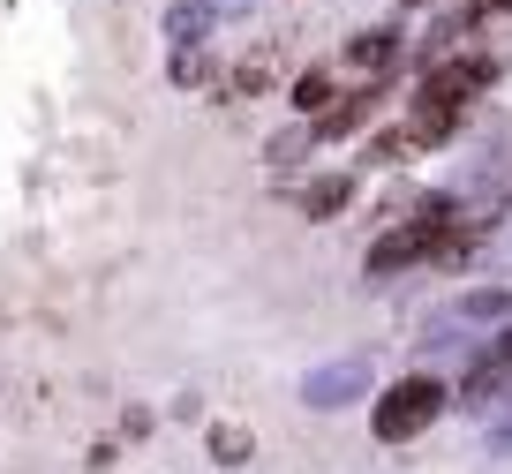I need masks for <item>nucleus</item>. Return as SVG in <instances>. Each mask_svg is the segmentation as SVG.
Returning <instances> with one entry per match:
<instances>
[{
	"instance_id": "12",
	"label": "nucleus",
	"mask_w": 512,
	"mask_h": 474,
	"mask_svg": "<svg viewBox=\"0 0 512 474\" xmlns=\"http://www.w3.org/2000/svg\"><path fill=\"white\" fill-rule=\"evenodd\" d=\"M467 23H475V31H505V23H512V0H482Z\"/></svg>"
},
{
	"instance_id": "11",
	"label": "nucleus",
	"mask_w": 512,
	"mask_h": 474,
	"mask_svg": "<svg viewBox=\"0 0 512 474\" xmlns=\"http://www.w3.org/2000/svg\"><path fill=\"white\" fill-rule=\"evenodd\" d=\"M324 98H332V83H324L317 68H309V76L294 83V106H302V113H324Z\"/></svg>"
},
{
	"instance_id": "7",
	"label": "nucleus",
	"mask_w": 512,
	"mask_h": 474,
	"mask_svg": "<svg viewBox=\"0 0 512 474\" xmlns=\"http://www.w3.org/2000/svg\"><path fill=\"white\" fill-rule=\"evenodd\" d=\"M369 106H377V91H354V98H339V106H324L317 113V136H347V128H362Z\"/></svg>"
},
{
	"instance_id": "6",
	"label": "nucleus",
	"mask_w": 512,
	"mask_h": 474,
	"mask_svg": "<svg viewBox=\"0 0 512 474\" xmlns=\"http://www.w3.org/2000/svg\"><path fill=\"white\" fill-rule=\"evenodd\" d=\"M347 196H354L347 174H324V181H309V189H302V211H309V219H332V211H347Z\"/></svg>"
},
{
	"instance_id": "8",
	"label": "nucleus",
	"mask_w": 512,
	"mask_h": 474,
	"mask_svg": "<svg viewBox=\"0 0 512 474\" xmlns=\"http://www.w3.org/2000/svg\"><path fill=\"white\" fill-rule=\"evenodd\" d=\"M392 46H400V38H392V31H362V38H354V46H347V61H354V68H369V76H377V68L392 61Z\"/></svg>"
},
{
	"instance_id": "10",
	"label": "nucleus",
	"mask_w": 512,
	"mask_h": 474,
	"mask_svg": "<svg viewBox=\"0 0 512 474\" xmlns=\"http://www.w3.org/2000/svg\"><path fill=\"white\" fill-rule=\"evenodd\" d=\"M211 459H226V467H241V459H249V429L219 422V429H211Z\"/></svg>"
},
{
	"instance_id": "9",
	"label": "nucleus",
	"mask_w": 512,
	"mask_h": 474,
	"mask_svg": "<svg viewBox=\"0 0 512 474\" xmlns=\"http://www.w3.org/2000/svg\"><path fill=\"white\" fill-rule=\"evenodd\" d=\"M204 23H211V8H189V0H181V8H166V31L181 38V53H196V38H204Z\"/></svg>"
},
{
	"instance_id": "4",
	"label": "nucleus",
	"mask_w": 512,
	"mask_h": 474,
	"mask_svg": "<svg viewBox=\"0 0 512 474\" xmlns=\"http://www.w3.org/2000/svg\"><path fill=\"white\" fill-rule=\"evenodd\" d=\"M362 392H369V362H362V354H354V362H324V369L302 377L309 407H347V399H362Z\"/></svg>"
},
{
	"instance_id": "2",
	"label": "nucleus",
	"mask_w": 512,
	"mask_h": 474,
	"mask_svg": "<svg viewBox=\"0 0 512 474\" xmlns=\"http://www.w3.org/2000/svg\"><path fill=\"white\" fill-rule=\"evenodd\" d=\"M452 241V204H430V211H415V219L407 226H392V234L377 241V249H369V271H400V264H422V256H437Z\"/></svg>"
},
{
	"instance_id": "13",
	"label": "nucleus",
	"mask_w": 512,
	"mask_h": 474,
	"mask_svg": "<svg viewBox=\"0 0 512 474\" xmlns=\"http://www.w3.org/2000/svg\"><path fill=\"white\" fill-rule=\"evenodd\" d=\"M211 8H234V0H211Z\"/></svg>"
},
{
	"instance_id": "14",
	"label": "nucleus",
	"mask_w": 512,
	"mask_h": 474,
	"mask_svg": "<svg viewBox=\"0 0 512 474\" xmlns=\"http://www.w3.org/2000/svg\"><path fill=\"white\" fill-rule=\"evenodd\" d=\"M407 8H422V0H407Z\"/></svg>"
},
{
	"instance_id": "1",
	"label": "nucleus",
	"mask_w": 512,
	"mask_h": 474,
	"mask_svg": "<svg viewBox=\"0 0 512 474\" xmlns=\"http://www.w3.org/2000/svg\"><path fill=\"white\" fill-rule=\"evenodd\" d=\"M437 414H445V384H437V377H400L392 392L377 399V437L407 444V437H422Z\"/></svg>"
},
{
	"instance_id": "5",
	"label": "nucleus",
	"mask_w": 512,
	"mask_h": 474,
	"mask_svg": "<svg viewBox=\"0 0 512 474\" xmlns=\"http://www.w3.org/2000/svg\"><path fill=\"white\" fill-rule=\"evenodd\" d=\"M497 316H512V294H505V286H475L445 324H497Z\"/></svg>"
},
{
	"instance_id": "3",
	"label": "nucleus",
	"mask_w": 512,
	"mask_h": 474,
	"mask_svg": "<svg viewBox=\"0 0 512 474\" xmlns=\"http://www.w3.org/2000/svg\"><path fill=\"white\" fill-rule=\"evenodd\" d=\"M475 91H490V61H437L422 76V106H445V113H460Z\"/></svg>"
}]
</instances>
